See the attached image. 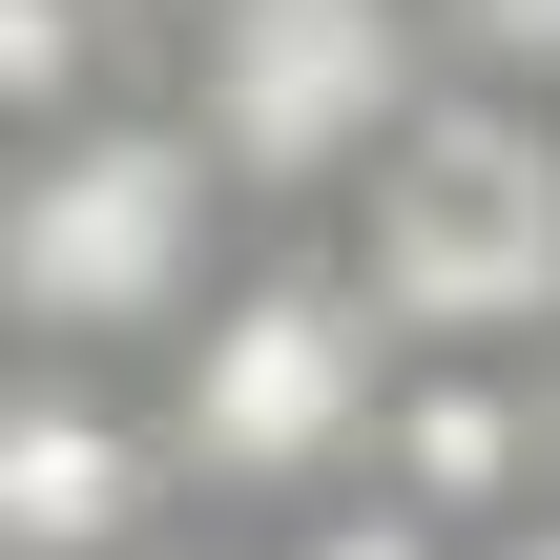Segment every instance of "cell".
I'll return each instance as SVG.
<instances>
[{
	"label": "cell",
	"mask_w": 560,
	"mask_h": 560,
	"mask_svg": "<svg viewBox=\"0 0 560 560\" xmlns=\"http://www.w3.org/2000/svg\"><path fill=\"white\" fill-rule=\"evenodd\" d=\"M353 478H395L416 520H457V540H499V520H540V353H395V416H374V457Z\"/></svg>",
	"instance_id": "6"
},
{
	"label": "cell",
	"mask_w": 560,
	"mask_h": 560,
	"mask_svg": "<svg viewBox=\"0 0 560 560\" xmlns=\"http://www.w3.org/2000/svg\"><path fill=\"white\" fill-rule=\"evenodd\" d=\"M540 478H560V332H540Z\"/></svg>",
	"instance_id": "12"
},
{
	"label": "cell",
	"mask_w": 560,
	"mask_h": 560,
	"mask_svg": "<svg viewBox=\"0 0 560 560\" xmlns=\"http://www.w3.org/2000/svg\"><path fill=\"white\" fill-rule=\"evenodd\" d=\"M229 249H249V187L187 145L166 83L0 145V353H166Z\"/></svg>",
	"instance_id": "2"
},
{
	"label": "cell",
	"mask_w": 560,
	"mask_h": 560,
	"mask_svg": "<svg viewBox=\"0 0 560 560\" xmlns=\"http://www.w3.org/2000/svg\"><path fill=\"white\" fill-rule=\"evenodd\" d=\"M249 560H478V540H457V520H416L395 478H332V499H291Z\"/></svg>",
	"instance_id": "8"
},
{
	"label": "cell",
	"mask_w": 560,
	"mask_h": 560,
	"mask_svg": "<svg viewBox=\"0 0 560 560\" xmlns=\"http://www.w3.org/2000/svg\"><path fill=\"white\" fill-rule=\"evenodd\" d=\"M145 416H166V457H187V520H208V499H229V520H291V499H332V478L374 457V416H395V312L353 291L332 229L229 249L208 312L145 353Z\"/></svg>",
	"instance_id": "1"
},
{
	"label": "cell",
	"mask_w": 560,
	"mask_h": 560,
	"mask_svg": "<svg viewBox=\"0 0 560 560\" xmlns=\"http://www.w3.org/2000/svg\"><path fill=\"white\" fill-rule=\"evenodd\" d=\"M104 21H125V62H145V83H166V42H187V21H208V0H104Z\"/></svg>",
	"instance_id": "10"
},
{
	"label": "cell",
	"mask_w": 560,
	"mask_h": 560,
	"mask_svg": "<svg viewBox=\"0 0 560 560\" xmlns=\"http://www.w3.org/2000/svg\"><path fill=\"white\" fill-rule=\"evenodd\" d=\"M332 249L395 312V353H540L560 332V104L436 83L374 145V187L332 208Z\"/></svg>",
	"instance_id": "3"
},
{
	"label": "cell",
	"mask_w": 560,
	"mask_h": 560,
	"mask_svg": "<svg viewBox=\"0 0 560 560\" xmlns=\"http://www.w3.org/2000/svg\"><path fill=\"white\" fill-rule=\"evenodd\" d=\"M145 62H125V21L104 0H0V145H42V125H83V104H125Z\"/></svg>",
	"instance_id": "7"
},
{
	"label": "cell",
	"mask_w": 560,
	"mask_h": 560,
	"mask_svg": "<svg viewBox=\"0 0 560 560\" xmlns=\"http://www.w3.org/2000/svg\"><path fill=\"white\" fill-rule=\"evenodd\" d=\"M145 560H249V540H145Z\"/></svg>",
	"instance_id": "13"
},
{
	"label": "cell",
	"mask_w": 560,
	"mask_h": 560,
	"mask_svg": "<svg viewBox=\"0 0 560 560\" xmlns=\"http://www.w3.org/2000/svg\"><path fill=\"white\" fill-rule=\"evenodd\" d=\"M187 540V457L145 374L104 353H0V560H145Z\"/></svg>",
	"instance_id": "5"
},
{
	"label": "cell",
	"mask_w": 560,
	"mask_h": 560,
	"mask_svg": "<svg viewBox=\"0 0 560 560\" xmlns=\"http://www.w3.org/2000/svg\"><path fill=\"white\" fill-rule=\"evenodd\" d=\"M436 83H457V62H436V0H208V21L166 42L187 145H208L249 208H291V229H332Z\"/></svg>",
	"instance_id": "4"
},
{
	"label": "cell",
	"mask_w": 560,
	"mask_h": 560,
	"mask_svg": "<svg viewBox=\"0 0 560 560\" xmlns=\"http://www.w3.org/2000/svg\"><path fill=\"white\" fill-rule=\"evenodd\" d=\"M478 560H560V499H540V520H499V540H478Z\"/></svg>",
	"instance_id": "11"
},
{
	"label": "cell",
	"mask_w": 560,
	"mask_h": 560,
	"mask_svg": "<svg viewBox=\"0 0 560 560\" xmlns=\"http://www.w3.org/2000/svg\"><path fill=\"white\" fill-rule=\"evenodd\" d=\"M436 62H457V83H520V104H560V0H436Z\"/></svg>",
	"instance_id": "9"
}]
</instances>
